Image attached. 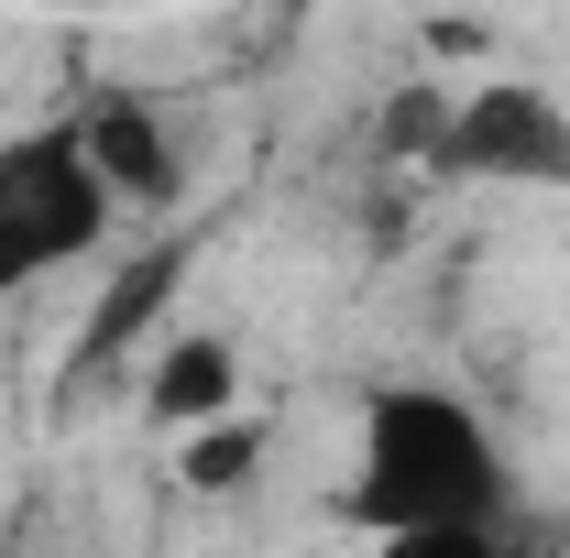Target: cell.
Masks as SVG:
<instances>
[{
    "label": "cell",
    "instance_id": "cell-4",
    "mask_svg": "<svg viewBox=\"0 0 570 558\" xmlns=\"http://www.w3.org/2000/svg\"><path fill=\"white\" fill-rule=\"evenodd\" d=\"M67 132L88 153V176L110 187V209H176L187 165H176V132H165V110L142 88H88L67 110Z\"/></svg>",
    "mask_w": 570,
    "mask_h": 558
},
{
    "label": "cell",
    "instance_id": "cell-8",
    "mask_svg": "<svg viewBox=\"0 0 570 558\" xmlns=\"http://www.w3.org/2000/svg\"><path fill=\"white\" fill-rule=\"evenodd\" d=\"M373 558H527L515 526H428V537H373Z\"/></svg>",
    "mask_w": 570,
    "mask_h": 558
},
{
    "label": "cell",
    "instance_id": "cell-6",
    "mask_svg": "<svg viewBox=\"0 0 570 558\" xmlns=\"http://www.w3.org/2000/svg\"><path fill=\"white\" fill-rule=\"evenodd\" d=\"M176 275H187V241H154V252H132L121 263V285L88 307V329H77V350L88 361H110V350H132L154 318H165V296H176Z\"/></svg>",
    "mask_w": 570,
    "mask_h": 558
},
{
    "label": "cell",
    "instance_id": "cell-5",
    "mask_svg": "<svg viewBox=\"0 0 570 558\" xmlns=\"http://www.w3.org/2000/svg\"><path fill=\"white\" fill-rule=\"evenodd\" d=\"M219 417H242V350L219 329H165L142 350V427L176 449V438H198Z\"/></svg>",
    "mask_w": 570,
    "mask_h": 558
},
{
    "label": "cell",
    "instance_id": "cell-2",
    "mask_svg": "<svg viewBox=\"0 0 570 558\" xmlns=\"http://www.w3.org/2000/svg\"><path fill=\"white\" fill-rule=\"evenodd\" d=\"M110 230H121V209L88 176V153H77L67 121H33V132L0 142V296L88 263Z\"/></svg>",
    "mask_w": 570,
    "mask_h": 558
},
{
    "label": "cell",
    "instance_id": "cell-7",
    "mask_svg": "<svg viewBox=\"0 0 570 558\" xmlns=\"http://www.w3.org/2000/svg\"><path fill=\"white\" fill-rule=\"evenodd\" d=\"M264 471V417L242 406V417H219V427H198V438H176V482L198 492V504H219V492H242Z\"/></svg>",
    "mask_w": 570,
    "mask_h": 558
},
{
    "label": "cell",
    "instance_id": "cell-1",
    "mask_svg": "<svg viewBox=\"0 0 570 558\" xmlns=\"http://www.w3.org/2000/svg\"><path fill=\"white\" fill-rule=\"evenodd\" d=\"M352 515L373 537H428V526H504L515 482H504L494 427L439 383H384L362 406L352 449Z\"/></svg>",
    "mask_w": 570,
    "mask_h": 558
},
{
    "label": "cell",
    "instance_id": "cell-3",
    "mask_svg": "<svg viewBox=\"0 0 570 558\" xmlns=\"http://www.w3.org/2000/svg\"><path fill=\"white\" fill-rule=\"evenodd\" d=\"M428 176H483V187H570V110L527 77H472L450 88V132Z\"/></svg>",
    "mask_w": 570,
    "mask_h": 558
}]
</instances>
